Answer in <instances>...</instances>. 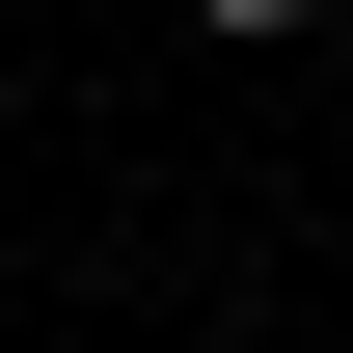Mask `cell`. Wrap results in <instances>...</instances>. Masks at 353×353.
I'll list each match as a JSON object with an SVG mask.
<instances>
[{"instance_id": "6da1fadb", "label": "cell", "mask_w": 353, "mask_h": 353, "mask_svg": "<svg viewBox=\"0 0 353 353\" xmlns=\"http://www.w3.org/2000/svg\"><path fill=\"white\" fill-rule=\"evenodd\" d=\"M190 28H245V54H272V28H326V0H190Z\"/></svg>"}]
</instances>
